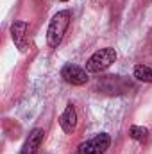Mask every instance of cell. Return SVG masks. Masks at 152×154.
Returning <instances> with one entry per match:
<instances>
[{"instance_id": "cell-1", "label": "cell", "mask_w": 152, "mask_h": 154, "mask_svg": "<svg viewBox=\"0 0 152 154\" xmlns=\"http://www.w3.org/2000/svg\"><path fill=\"white\" fill-rule=\"evenodd\" d=\"M70 20H72V14L70 11H59L52 16L50 23H48V29H47V43L50 48H57L59 43L65 38V32L70 25Z\"/></svg>"}, {"instance_id": "cell-2", "label": "cell", "mask_w": 152, "mask_h": 154, "mask_svg": "<svg viewBox=\"0 0 152 154\" xmlns=\"http://www.w3.org/2000/svg\"><path fill=\"white\" fill-rule=\"evenodd\" d=\"M114 61H116V50L114 48H111V47L100 48L86 61V72L88 74H100L106 68H109Z\"/></svg>"}, {"instance_id": "cell-3", "label": "cell", "mask_w": 152, "mask_h": 154, "mask_svg": "<svg viewBox=\"0 0 152 154\" xmlns=\"http://www.w3.org/2000/svg\"><path fill=\"white\" fill-rule=\"evenodd\" d=\"M111 145V138L106 133H100L97 136H93L91 140L82 142L77 147V154H104Z\"/></svg>"}, {"instance_id": "cell-4", "label": "cell", "mask_w": 152, "mask_h": 154, "mask_svg": "<svg viewBox=\"0 0 152 154\" xmlns=\"http://www.w3.org/2000/svg\"><path fill=\"white\" fill-rule=\"evenodd\" d=\"M97 86H99V90H102L104 93H111V95H114V93H125V91L131 88V84L120 75L102 77V81H99Z\"/></svg>"}, {"instance_id": "cell-5", "label": "cell", "mask_w": 152, "mask_h": 154, "mask_svg": "<svg viewBox=\"0 0 152 154\" xmlns=\"http://www.w3.org/2000/svg\"><path fill=\"white\" fill-rule=\"evenodd\" d=\"M61 77L72 86H84L88 82V72L72 63H68L61 68Z\"/></svg>"}, {"instance_id": "cell-6", "label": "cell", "mask_w": 152, "mask_h": 154, "mask_svg": "<svg viewBox=\"0 0 152 154\" xmlns=\"http://www.w3.org/2000/svg\"><path fill=\"white\" fill-rule=\"evenodd\" d=\"M27 22H14L11 25V39L14 43V47L20 50V52H25L27 50Z\"/></svg>"}, {"instance_id": "cell-7", "label": "cell", "mask_w": 152, "mask_h": 154, "mask_svg": "<svg viewBox=\"0 0 152 154\" xmlns=\"http://www.w3.org/2000/svg\"><path fill=\"white\" fill-rule=\"evenodd\" d=\"M43 138H45V131L43 129H39V127L32 129L29 133V136H27V140H25L20 154H38L39 147L43 143Z\"/></svg>"}, {"instance_id": "cell-8", "label": "cell", "mask_w": 152, "mask_h": 154, "mask_svg": "<svg viewBox=\"0 0 152 154\" xmlns=\"http://www.w3.org/2000/svg\"><path fill=\"white\" fill-rule=\"evenodd\" d=\"M59 125H61V129H63L66 134H70V133L75 131V127H77V111H75V108H74V104H66L63 115L59 116Z\"/></svg>"}, {"instance_id": "cell-9", "label": "cell", "mask_w": 152, "mask_h": 154, "mask_svg": "<svg viewBox=\"0 0 152 154\" xmlns=\"http://www.w3.org/2000/svg\"><path fill=\"white\" fill-rule=\"evenodd\" d=\"M134 77L141 82H152V68L147 65H136L134 66Z\"/></svg>"}, {"instance_id": "cell-10", "label": "cell", "mask_w": 152, "mask_h": 154, "mask_svg": "<svg viewBox=\"0 0 152 154\" xmlns=\"http://www.w3.org/2000/svg\"><path fill=\"white\" fill-rule=\"evenodd\" d=\"M129 136L136 142H145L147 136H149V129L143 127V125H131L129 129Z\"/></svg>"}, {"instance_id": "cell-11", "label": "cell", "mask_w": 152, "mask_h": 154, "mask_svg": "<svg viewBox=\"0 0 152 154\" xmlns=\"http://www.w3.org/2000/svg\"><path fill=\"white\" fill-rule=\"evenodd\" d=\"M59 2H68V0H59Z\"/></svg>"}]
</instances>
